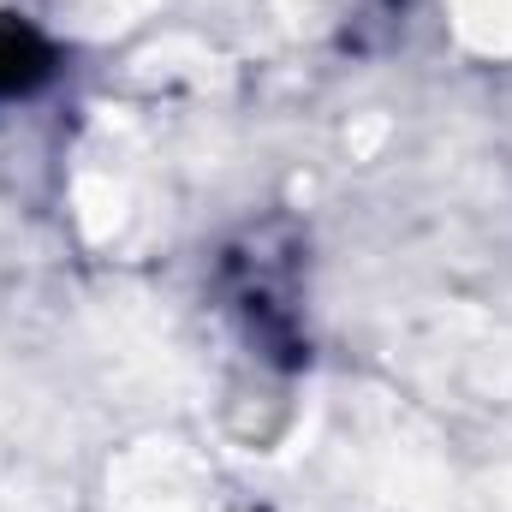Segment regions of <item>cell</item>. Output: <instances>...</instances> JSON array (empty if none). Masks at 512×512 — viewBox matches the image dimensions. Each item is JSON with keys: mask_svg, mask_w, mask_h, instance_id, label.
<instances>
[{"mask_svg": "<svg viewBox=\"0 0 512 512\" xmlns=\"http://www.w3.org/2000/svg\"><path fill=\"white\" fill-rule=\"evenodd\" d=\"M120 512H203L197 471L179 447H143L120 465Z\"/></svg>", "mask_w": 512, "mask_h": 512, "instance_id": "obj_1", "label": "cell"}, {"mask_svg": "<svg viewBox=\"0 0 512 512\" xmlns=\"http://www.w3.org/2000/svg\"><path fill=\"white\" fill-rule=\"evenodd\" d=\"M453 18L465 30V42L507 54L512 48V0H453Z\"/></svg>", "mask_w": 512, "mask_h": 512, "instance_id": "obj_2", "label": "cell"}]
</instances>
